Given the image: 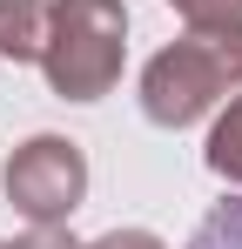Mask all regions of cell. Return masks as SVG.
I'll use <instances>...</instances> for the list:
<instances>
[{"instance_id": "cell-1", "label": "cell", "mask_w": 242, "mask_h": 249, "mask_svg": "<svg viewBox=\"0 0 242 249\" xmlns=\"http://www.w3.org/2000/svg\"><path fill=\"white\" fill-rule=\"evenodd\" d=\"M229 94H242V20L189 27L141 68V115L155 128H195Z\"/></svg>"}, {"instance_id": "cell-2", "label": "cell", "mask_w": 242, "mask_h": 249, "mask_svg": "<svg viewBox=\"0 0 242 249\" xmlns=\"http://www.w3.org/2000/svg\"><path fill=\"white\" fill-rule=\"evenodd\" d=\"M128 61V7L121 0H54V27L40 74L61 101H101Z\"/></svg>"}, {"instance_id": "cell-3", "label": "cell", "mask_w": 242, "mask_h": 249, "mask_svg": "<svg viewBox=\"0 0 242 249\" xmlns=\"http://www.w3.org/2000/svg\"><path fill=\"white\" fill-rule=\"evenodd\" d=\"M0 189H7L14 215H27L34 229H54L87 202V155L68 135H27L0 168Z\"/></svg>"}, {"instance_id": "cell-4", "label": "cell", "mask_w": 242, "mask_h": 249, "mask_svg": "<svg viewBox=\"0 0 242 249\" xmlns=\"http://www.w3.org/2000/svg\"><path fill=\"white\" fill-rule=\"evenodd\" d=\"M47 27H54V0H0V61H34L47 54Z\"/></svg>"}, {"instance_id": "cell-5", "label": "cell", "mask_w": 242, "mask_h": 249, "mask_svg": "<svg viewBox=\"0 0 242 249\" xmlns=\"http://www.w3.org/2000/svg\"><path fill=\"white\" fill-rule=\"evenodd\" d=\"M202 162H208V175H222L229 189H242V94L222 101V115H215V128H208Z\"/></svg>"}, {"instance_id": "cell-6", "label": "cell", "mask_w": 242, "mask_h": 249, "mask_svg": "<svg viewBox=\"0 0 242 249\" xmlns=\"http://www.w3.org/2000/svg\"><path fill=\"white\" fill-rule=\"evenodd\" d=\"M182 249H242V196L215 202V209L195 222V236H189Z\"/></svg>"}, {"instance_id": "cell-7", "label": "cell", "mask_w": 242, "mask_h": 249, "mask_svg": "<svg viewBox=\"0 0 242 249\" xmlns=\"http://www.w3.org/2000/svg\"><path fill=\"white\" fill-rule=\"evenodd\" d=\"M189 27H229V20H242V0H168Z\"/></svg>"}, {"instance_id": "cell-8", "label": "cell", "mask_w": 242, "mask_h": 249, "mask_svg": "<svg viewBox=\"0 0 242 249\" xmlns=\"http://www.w3.org/2000/svg\"><path fill=\"white\" fill-rule=\"evenodd\" d=\"M0 249H81L68 236V222H54V229H27V236H0Z\"/></svg>"}, {"instance_id": "cell-9", "label": "cell", "mask_w": 242, "mask_h": 249, "mask_svg": "<svg viewBox=\"0 0 242 249\" xmlns=\"http://www.w3.org/2000/svg\"><path fill=\"white\" fill-rule=\"evenodd\" d=\"M81 249H168L155 236V229H108V236H94V243H81Z\"/></svg>"}]
</instances>
